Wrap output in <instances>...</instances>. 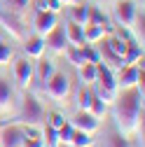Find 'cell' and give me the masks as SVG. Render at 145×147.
<instances>
[{"mask_svg":"<svg viewBox=\"0 0 145 147\" xmlns=\"http://www.w3.org/2000/svg\"><path fill=\"white\" fill-rule=\"evenodd\" d=\"M115 107L112 117L115 126L124 138H131L140 133V119H143V96L131 86V89H117L115 96Z\"/></svg>","mask_w":145,"mask_h":147,"instance_id":"obj_1","label":"cell"},{"mask_svg":"<svg viewBox=\"0 0 145 147\" xmlns=\"http://www.w3.org/2000/svg\"><path fill=\"white\" fill-rule=\"evenodd\" d=\"M42 119H45V107H42V103L35 98L33 94H24L19 121H21V124H33V126H42Z\"/></svg>","mask_w":145,"mask_h":147,"instance_id":"obj_2","label":"cell"},{"mask_svg":"<svg viewBox=\"0 0 145 147\" xmlns=\"http://www.w3.org/2000/svg\"><path fill=\"white\" fill-rule=\"evenodd\" d=\"M45 91H47V96L54 98L56 103H66L68 94H70V80L63 75V72H54V75L45 82Z\"/></svg>","mask_w":145,"mask_h":147,"instance_id":"obj_3","label":"cell"},{"mask_svg":"<svg viewBox=\"0 0 145 147\" xmlns=\"http://www.w3.org/2000/svg\"><path fill=\"white\" fill-rule=\"evenodd\" d=\"M112 12H115L117 24H122L124 28H131V26H133V21H136L138 7H136V3H133V0H115Z\"/></svg>","mask_w":145,"mask_h":147,"instance_id":"obj_4","label":"cell"},{"mask_svg":"<svg viewBox=\"0 0 145 147\" xmlns=\"http://www.w3.org/2000/svg\"><path fill=\"white\" fill-rule=\"evenodd\" d=\"M24 128L16 124L0 126V147H24Z\"/></svg>","mask_w":145,"mask_h":147,"instance_id":"obj_5","label":"cell"},{"mask_svg":"<svg viewBox=\"0 0 145 147\" xmlns=\"http://www.w3.org/2000/svg\"><path fill=\"white\" fill-rule=\"evenodd\" d=\"M66 47H68L66 30H63V26L56 24V26H54V28L45 35V49H49V51H54V54H63Z\"/></svg>","mask_w":145,"mask_h":147,"instance_id":"obj_6","label":"cell"},{"mask_svg":"<svg viewBox=\"0 0 145 147\" xmlns=\"http://www.w3.org/2000/svg\"><path fill=\"white\" fill-rule=\"evenodd\" d=\"M33 63L28 61V59H16L14 61V77H16V82H19V86H30V82H33Z\"/></svg>","mask_w":145,"mask_h":147,"instance_id":"obj_7","label":"cell"},{"mask_svg":"<svg viewBox=\"0 0 145 147\" xmlns=\"http://www.w3.org/2000/svg\"><path fill=\"white\" fill-rule=\"evenodd\" d=\"M70 124L75 128H80V131H87V133L98 131V119L89 112V110H77V115L70 119Z\"/></svg>","mask_w":145,"mask_h":147,"instance_id":"obj_8","label":"cell"},{"mask_svg":"<svg viewBox=\"0 0 145 147\" xmlns=\"http://www.w3.org/2000/svg\"><path fill=\"white\" fill-rule=\"evenodd\" d=\"M143 63H131V65H124L119 70V77L117 80V89H131L136 86V80H138V70H140Z\"/></svg>","mask_w":145,"mask_h":147,"instance_id":"obj_9","label":"cell"},{"mask_svg":"<svg viewBox=\"0 0 145 147\" xmlns=\"http://www.w3.org/2000/svg\"><path fill=\"white\" fill-rule=\"evenodd\" d=\"M94 84H98V86H103V89H108V91H117V80H115V75H112V70L108 68L103 61L96 63V82H94Z\"/></svg>","mask_w":145,"mask_h":147,"instance_id":"obj_10","label":"cell"},{"mask_svg":"<svg viewBox=\"0 0 145 147\" xmlns=\"http://www.w3.org/2000/svg\"><path fill=\"white\" fill-rule=\"evenodd\" d=\"M56 24H59V21H56V14H54V12H38V14H35V21H33L35 33L42 35V38H45V35L56 26Z\"/></svg>","mask_w":145,"mask_h":147,"instance_id":"obj_11","label":"cell"},{"mask_svg":"<svg viewBox=\"0 0 145 147\" xmlns=\"http://www.w3.org/2000/svg\"><path fill=\"white\" fill-rule=\"evenodd\" d=\"M33 72H35V75L33 77H38V82L45 86V82L54 75V72H56V63H54V61H49V59H38V65H35L33 68Z\"/></svg>","mask_w":145,"mask_h":147,"instance_id":"obj_12","label":"cell"},{"mask_svg":"<svg viewBox=\"0 0 145 147\" xmlns=\"http://www.w3.org/2000/svg\"><path fill=\"white\" fill-rule=\"evenodd\" d=\"M12 103H14V89L5 77H0V115L9 112Z\"/></svg>","mask_w":145,"mask_h":147,"instance_id":"obj_13","label":"cell"},{"mask_svg":"<svg viewBox=\"0 0 145 147\" xmlns=\"http://www.w3.org/2000/svg\"><path fill=\"white\" fill-rule=\"evenodd\" d=\"M24 51L28 54V59H40L45 54V38L42 35H30L24 45Z\"/></svg>","mask_w":145,"mask_h":147,"instance_id":"obj_14","label":"cell"},{"mask_svg":"<svg viewBox=\"0 0 145 147\" xmlns=\"http://www.w3.org/2000/svg\"><path fill=\"white\" fill-rule=\"evenodd\" d=\"M66 40H68V45H82L84 42V26H80V24H75V21H70V24H66Z\"/></svg>","mask_w":145,"mask_h":147,"instance_id":"obj_15","label":"cell"},{"mask_svg":"<svg viewBox=\"0 0 145 147\" xmlns=\"http://www.w3.org/2000/svg\"><path fill=\"white\" fill-rule=\"evenodd\" d=\"M103 38H105V28L103 26H91V24L84 26V42L87 45H98Z\"/></svg>","mask_w":145,"mask_h":147,"instance_id":"obj_16","label":"cell"},{"mask_svg":"<svg viewBox=\"0 0 145 147\" xmlns=\"http://www.w3.org/2000/svg\"><path fill=\"white\" fill-rule=\"evenodd\" d=\"M68 145H72V147H91L94 145V138H91V133L80 131V128L72 126V136H70V142Z\"/></svg>","mask_w":145,"mask_h":147,"instance_id":"obj_17","label":"cell"},{"mask_svg":"<svg viewBox=\"0 0 145 147\" xmlns=\"http://www.w3.org/2000/svg\"><path fill=\"white\" fill-rule=\"evenodd\" d=\"M77 77H80V82H82L84 86L94 84V82H96V63H82V65L77 68Z\"/></svg>","mask_w":145,"mask_h":147,"instance_id":"obj_18","label":"cell"},{"mask_svg":"<svg viewBox=\"0 0 145 147\" xmlns=\"http://www.w3.org/2000/svg\"><path fill=\"white\" fill-rule=\"evenodd\" d=\"M89 12H91V7L84 5V3L72 5V21L80 24V26H87V24H89Z\"/></svg>","mask_w":145,"mask_h":147,"instance_id":"obj_19","label":"cell"},{"mask_svg":"<svg viewBox=\"0 0 145 147\" xmlns=\"http://www.w3.org/2000/svg\"><path fill=\"white\" fill-rule=\"evenodd\" d=\"M101 147H131V145H129V138H124L119 131H112V133L105 136Z\"/></svg>","mask_w":145,"mask_h":147,"instance_id":"obj_20","label":"cell"},{"mask_svg":"<svg viewBox=\"0 0 145 147\" xmlns=\"http://www.w3.org/2000/svg\"><path fill=\"white\" fill-rule=\"evenodd\" d=\"M42 147H61L59 133L51 126H42Z\"/></svg>","mask_w":145,"mask_h":147,"instance_id":"obj_21","label":"cell"},{"mask_svg":"<svg viewBox=\"0 0 145 147\" xmlns=\"http://www.w3.org/2000/svg\"><path fill=\"white\" fill-rule=\"evenodd\" d=\"M63 54L68 56V61H70L72 65H75V68H80L82 63H87V61H84V56H82V49H80V45H68Z\"/></svg>","mask_w":145,"mask_h":147,"instance_id":"obj_22","label":"cell"},{"mask_svg":"<svg viewBox=\"0 0 145 147\" xmlns=\"http://www.w3.org/2000/svg\"><path fill=\"white\" fill-rule=\"evenodd\" d=\"M91 96H94V91L89 89V86H80V91H77V98H75V103H77V110H89V105H91Z\"/></svg>","mask_w":145,"mask_h":147,"instance_id":"obj_23","label":"cell"},{"mask_svg":"<svg viewBox=\"0 0 145 147\" xmlns=\"http://www.w3.org/2000/svg\"><path fill=\"white\" fill-rule=\"evenodd\" d=\"M80 49H82V56H84V61L87 63H98L101 61V51L96 49V45H80Z\"/></svg>","mask_w":145,"mask_h":147,"instance_id":"obj_24","label":"cell"},{"mask_svg":"<svg viewBox=\"0 0 145 147\" xmlns=\"http://www.w3.org/2000/svg\"><path fill=\"white\" fill-rule=\"evenodd\" d=\"M89 112H91L96 119H101V117H105V112H108V103H103L96 94L91 96V105H89Z\"/></svg>","mask_w":145,"mask_h":147,"instance_id":"obj_25","label":"cell"},{"mask_svg":"<svg viewBox=\"0 0 145 147\" xmlns=\"http://www.w3.org/2000/svg\"><path fill=\"white\" fill-rule=\"evenodd\" d=\"M89 24H91V26H103V28H108V19H105V14H103L98 7H91V12H89Z\"/></svg>","mask_w":145,"mask_h":147,"instance_id":"obj_26","label":"cell"},{"mask_svg":"<svg viewBox=\"0 0 145 147\" xmlns=\"http://www.w3.org/2000/svg\"><path fill=\"white\" fill-rule=\"evenodd\" d=\"M68 119L61 115V112H56V110H51V112H47V126H51V128H61L63 124H66Z\"/></svg>","mask_w":145,"mask_h":147,"instance_id":"obj_27","label":"cell"},{"mask_svg":"<svg viewBox=\"0 0 145 147\" xmlns=\"http://www.w3.org/2000/svg\"><path fill=\"white\" fill-rule=\"evenodd\" d=\"M5 7L12 12V14H21L26 7H28V0H3Z\"/></svg>","mask_w":145,"mask_h":147,"instance_id":"obj_28","label":"cell"},{"mask_svg":"<svg viewBox=\"0 0 145 147\" xmlns=\"http://www.w3.org/2000/svg\"><path fill=\"white\" fill-rule=\"evenodd\" d=\"M12 56H14V49H12V45H7V42H0V65H7V63L12 61Z\"/></svg>","mask_w":145,"mask_h":147,"instance_id":"obj_29","label":"cell"},{"mask_svg":"<svg viewBox=\"0 0 145 147\" xmlns=\"http://www.w3.org/2000/svg\"><path fill=\"white\" fill-rule=\"evenodd\" d=\"M56 133H59L61 145H68V142H70V136H72V124H70V121H66L61 128H56Z\"/></svg>","mask_w":145,"mask_h":147,"instance_id":"obj_30","label":"cell"},{"mask_svg":"<svg viewBox=\"0 0 145 147\" xmlns=\"http://www.w3.org/2000/svg\"><path fill=\"white\" fill-rule=\"evenodd\" d=\"M47 3H49V12H54V14H59L61 12V3H59V0H47Z\"/></svg>","mask_w":145,"mask_h":147,"instance_id":"obj_31","label":"cell"},{"mask_svg":"<svg viewBox=\"0 0 145 147\" xmlns=\"http://www.w3.org/2000/svg\"><path fill=\"white\" fill-rule=\"evenodd\" d=\"M35 9L38 12H49V3L47 0H38V3H35Z\"/></svg>","mask_w":145,"mask_h":147,"instance_id":"obj_32","label":"cell"},{"mask_svg":"<svg viewBox=\"0 0 145 147\" xmlns=\"http://www.w3.org/2000/svg\"><path fill=\"white\" fill-rule=\"evenodd\" d=\"M61 5H77V3H84V0H59Z\"/></svg>","mask_w":145,"mask_h":147,"instance_id":"obj_33","label":"cell"},{"mask_svg":"<svg viewBox=\"0 0 145 147\" xmlns=\"http://www.w3.org/2000/svg\"><path fill=\"white\" fill-rule=\"evenodd\" d=\"M103 3H115V0H103Z\"/></svg>","mask_w":145,"mask_h":147,"instance_id":"obj_34","label":"cell"}]
</instances>
